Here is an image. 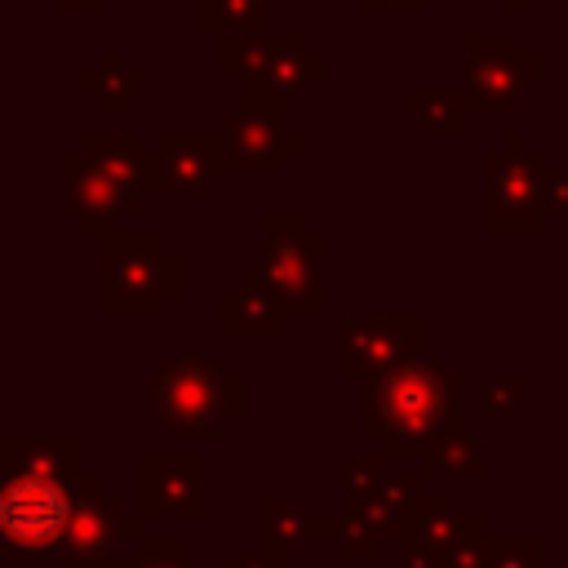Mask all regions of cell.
<instances>
[{
	"label": "cell",
	"instance_id": "1",
	"mask_svg": "<svg viewBox=\"0 0 568 568\" xmlns=\"http://www.w3.org/2000/svg\"><path fill=\"white\" fill-rule=\"evenodd\" d=\"M0 537L13 555H58L80 501V439L9 435L0 444Z\"/></svg>",
	"mask_w": 568,
	"mask_h": 568
},
{
	"label": "cell",
	"instance_id": "2",
	"mask_svg": "<svg viewBox=\"0 0 568 568\" xmlns=\"http://www.w3.org/2000/svg\"><path fill=\"white\" fill-rule=\"evenodd\" d=\"M466 382L453 377L439 359H408L377 377L364 390V435L386 439L390 457H426L448 435L466 430L462 417Z\"/></svg>",
	"mask_w": 568,
	"mask_h": 568
},
{
	"label": "cell",
	"instance_id": "3",
	"mask_svg": "<svg viewBox=\"0 0 568 568\" xmlns=\"http://www.w3.org/2000/svg\"><path fill=\"white\" fill-rule=\"evenodd\" d=\"M462 93L479 115H519L546 89V58L524 31H466Z\"/></svg>",
	"mask_w": 568,
	"mask_h": 568
},
{
	"label": "cell",
	"instance_id": "4",
	"mask_svg": "<svg viewBox=\"0 0 568 568\" xmlns=\"http://www.w3.org/2000/svg\"><path fill=\"white\" fill-rule=\"evenodd\" d=\"M146 413L178 435H217L240 413V377L209 359H169L146 382Z\"/></svg>",
	"mask_w": 568,
	"mask_h": 568
},
{
	"label": "cell",
	"instance_id": "5",
	"mask_svg": "<svg viewBox=\"0 0 568 568\" xmlns=\"http://www.w3.org/2000/svg\"><path fill=\"white\" fill-rule=\"evenodd\" d=\"M324 89V53L306 44L302 31H262L244 71L240 102L244 111L266 115H302V106Z\"/></svg>",
	"mask_w": 568,
	"mask_h": 568
},
{
	"label": "cell",
	"instance_id": "6",
	"mask_svg": "<svg viewBox=\"0 0 568 568\" xmlns=\"http://www.w3.org/2000/svg\"><path fill=\"white\" fill-rule=\"evenodd\" d=\"M262 248L248 257L262 275L266 293L280 302L284 315H315L324 311V240L306 231L297 213H271L262 222Z\"/></svg>",
	"mask_w": 568,
	"mask_h": 568
},
{
	"label": "cell",
	"instance_id": "7",
	"mask_svg": "<svg viewBox=\"0 0 568 568\" xmlns=\"http://www.w3.org/2000/svg\"><path fill=\"white\" fill-rule=\"evenodd\" d=\"M182 293V262L160 235H106L102 240V311L155 315L164 297Z\"/></svg>",
	"mask_w": 568,
	"mask_h": 568
},
{
	"label": "cell",
	"instance_id": "8",
	"mask_svg": "<svg viewBox=\"0 0 568 568\" xmlns=\"http://www.w3.org/2000/svg\"><path fill=\"white\" fill-rule=\"evenodd\" d=\"M546 155L524 133H506L501 151L484 160V222L493 235H537L546 222Z\"/></svg>",
	"mask_w": 568,
	"mask_h": 568
},
{
	"label": "cell",
	"instance_id": "9",
	"mask_svg": "<svg viewBox=\"0 0 568 568\" xmlns=\"http://www.w3.org/2000/svg\"><path fill=\"white\" fill-rule=\"evenodd\" d=\"M217 138L226 151L231 173H280L288 155H302L306 138L288 133L280 115L266 111H226L217 120Z\"/></svg>",
	"mask_w": 568,
	"mask_h": 568
},
{
	"label": "cell",
	"instance_id": "10",
	"mask_svg": "<svg viewBox=\"0 0 568 568\" xmlns=\"http://www.w3.org/2000/svg\"><path fill=\"white\" fill-rule=\"evenodd\" d=\"M138 524L120 510L115 497L102 493L98 479H84L80 484V501H75V519H71V532L58 550V568H106L115 555V537H138L133 532Z\"/></svg>",
	"mask_w": 568,
	"mask_h": 568
},
{
	"label": "cell",
	"instance_id": "11",
	"mask_svg": "<svg viewBox=\"0 0 568 568\" xmlns=\"http://www.w3.org/2000/svg\"><path fill=\"white\" fill-rule=\"evenodd\" d=\"M62 173H67V195H62V209L89 231V235H115L120 222L142 204V191L106 178L102 169H93L80 151L62 155Z\"/></svg>",
	"mask_w": 568,
	"mask_h": 568
},
{
	"label": "cell",
	"instance_id": "12",
	"mask_svg": "<svg viewBox=\"0 0 568 568\" xmlns=\"http://www.w3.org/2000/svg\"><path fill=\"white\" fill-rule=\"evenodd\" d=\"M422 320L417 315H368L346 324L342 333V368L355 377H377L395 364H408L422 355Z\"/></svg>",
	"mask_w": 568,
	"mask_h": 568
},
{
	"label": "cell",
	"instance_id": "13",
	"mask_svg": "<svg viewBox=\"0 0 568 568\" xmlns=\"http://www.w3.org/2000/svg\"><path fill=\"white\" fill-rule=\"evenodd\" d=\"M231 164L217 133H164L160 138V178L164 191L178 195H213L222 191Z\"/></svg>",
	"mask_w": 568,
	"mask_h": 568
},
{
	"label": "cell",
	"instance_id": "14",
	"mask_svg": "<svg viewBox=\"0 0 568 568\" xmlns=\"http://www.w3.org/2000/svg\"><path fill=\"white\" fill-rule=\"evenodd\" d=\"M142 515H200V462L195 457H146L138 466Z\"/></svg>",
	"mask_w": 568,
	"mask_h": 568
},
{
	"label": "cell",
	"instance_id": "15",
	"mask_svg": "<svg viewBox=\"0 0 568 568\" xmlns=\"http://www.w3.org/2000/svg\"><path fill=\"white\" fill-rule=\"evenodd\" d=\"M93 169H102L106 178L133 186V191H164L160 178V151H142V142L133 133H84L75 146Z\"/></svg>",
	"mask_w": 568,
	"mask_h": 568
},
{
	"label": "cell",
	"instance_id": "16",
	"mask_svg": "<svg viewBox=\"0 0 568 568\" xmlns=\"http://www.w3.org/2000/svg\"><path fill=\"white\" fill-rule=\"evenodd\" d=\"M346 519H311L297 497H271L262 510V541L275 559H297L315 537H342Z\"/></svg>",
	"mask_w": 568,
	"mask_h": 568
},
{
	"label": "cell",
	"instance_id": "17",
	"mask_svg": "<svg viewBox=\"0 0 568 568\" xmlns=\"http://www.w3.org/2000/svg\"><path fill=\"white\" fill-rule=\"evenodd\" d=\"M422 506H426V497H422V479H386V484L373 488V493L346 497V515L373 524L382 537H408V532H413V519H417Z\"/></svg>",
	"mask_w": 568,
	"mask_h": 568
},
{
	"label": "cell",
	"instance_id": "18",
	"mask_svg": "<svg viewBox=\"0 0 568 568\" xmlns=\"http://www.w3.org/2000/svg\"><path fill=\"white\" fill-rule=\"evenodd\" d=\"M240 271H244V284L217 302L222 333L226 337H244V333H262L266 337V333H280V320H284L280 302L266 293V284H262V275L253 271L248 257L240 262Z\"/></svg>",
	"mask_w": 568,
	"mask_h": 568
},
{
	"label": "cell",
	"instance_id": "19",
	"mask_svg": "<svg viewBox=\"0 0 568 568\" xmlns=\"http://www.w3.org/2000/svg\"><path fill=\"white\" fill-rule=\"evenodd\" d=\"M80 89L89 98H98V106L106 115H133L142 106V75L124 67V58L115 49H106L98 58V71H84L80 75Z\"/></svg>",
	"mask_w": 568,
	"mask_h": 568
},
{
	"label": "cell",
	"instance_id": "20",
	"mask_svg": "<svg viewBox=\"0 0 568 568\" xmlns=\"http://www.w3.org/2000/svg\"><path fill=\"white\" fill-rule=\"evenodd\" d=\"M408 537H417V541H426L430 550L444 555V550H453V546L466 541V537H484V519H475V515L466 510V501L439 497V501H426V506L417 510Z\"/></svg>",
	"mask_w": 568,
	"mask_h": 568
},
{
	"label": "cell",
	"instance_id": "21",
	"mask_svg": "<svg viewBox=\"0 0 568 568\" xmlns=\"http://www.w3.org/2000/svg\"><path fill=\"white\" fill-rule=\"evenodd\" d=\"M399 106L426 129V133H466V120H470V102L466 93H453V89H426V93H404Z\"/></svg>",
	"mask_w": 568,
	"mask_h": 568
},
{
	"label": "cell",
	"instance_id": "22",
	"mask_svg": "<svg viewBox=\"0 0 568 568\" xmlns=\"http://www.w3.org/2000/svg\"><path fill=\"white\" fill-rule=\"evenodd\" d=\"M422 466H426V475H435V479H479V475H484V448L475 444L470 430H457V435H448L444 444H435V448L422 457Z\"/></svg>",
	"mask_w": 568,
	"mask_h": 568
},
{
	"label": "cell",
	"instance_id": "23",
	"mask_svg": "<svg viewBox=\"0 0 568 568\" xmlns=\"http://www.w3.org/2000/svg\"><path fill=\"white\" fill-rule=\"evenodd\" d=\"M262 0H200V31L231 36V31H266Z\"/></svg>",
	"mask_w": 568,
	"mask_h": 568
},
{
	"label": "cell",
	"instance_id": "24",
	"mask_svg": "<svg viewBox=\"0 0 568 568\" xmlns=\"http://www.w3.org/2000/svg\"><path fill=\"white\" fill-rule=\"evenodd\" d=\"M524 377L519 373H501V377H488V390H484V408L488 417H519L528 395H524Z\"/></svg>",
	"mask_w": 568,
	"mask_h": 568
},
{
	"label": "cell",
	"instance_id": "25",
	"mask_svg": "<svg viewBox=\"0 0 568 568\" xmlns=\"http://www.w3.org/2000/svg\"><path fill=\"white\" fill-rule=\"evenodd\" d=\"M546 546L541 541H488L484 568H541Z\"/></svg>",
	"mask_w": 568,
	"mask_h": 568
},
{
	"label": "cell",
	"instance_id": "26",
	"mask_svg": "<svg viewBox=\"0 0 568 568\" xmlns=\"http://www.w3.org/2000/svg\"><path fill=\"white\" fill-rule=\"evenodd\" d=\"M346 524H342V550L346 555H355V559H377L382 555V546H386V537L373 528V524H364V519H355V515H342Z\"/></svg>",
	"mask_w": 568,
	"mask_h": 568
},
{
	"label": "cell",
	"instance_id": "27",
	"mask_svg": "<svg viewBox=\"0 0 568 568\" xmlns=\"http://www.w3.org/2000/svg\"><path fill=\"white\" fill-rule=\"evenodd\" d=\"M257 36H262V31H231V36H217V67H222L226 75H240L244 62H248V53H253V44H257Z\"/></svg>",
	"mask_w": 568,
	"mask_h": 568
},
{
	"label": "cell",
	"instance_id": "28",
	"mask_svg": "<svg viewBox=\"0 0 568 568\" xmlns=\"http://www.w3.org/2000/svg\"><path fill=\"white\" fill-rule=\"evenodd\" d=\"M342 484H346V497H359V493H373L386 484V466L382 457H359L355 466L342 470Z\"/></svg>",
	"mask_w": 568,
	"mask_h": 568
},
{
	"label": "cell",
	"instance_id": "29",
	"mask_svg": "<svg viewBox=\"0 0 568 568\" xmlns=\"http://www.w3.org/2000/svg\"><path fill=\"white\" fill-rule=\"evenodd\" d=\"M133 568H200V564H186L178 541H142V550L133 555Z\"/></svg>",
	"mask_w": 568,
	"mask_h": 568
},
{
	"label": "cell",
	"instance_id": "30",
	"mask_svg": "<svg viewBox=\"0 0 568 568\" xmlns=\"http://www.w3.org/2000/svg\"><path fill=\"white\" fill-rule=\"evenodd\" d=\"M546 213H568V173H550V182H546Z\"/></svg>",
	"mask_w": 568,
	"mask_h": 568
},
{
	"label": "cell",
	"instance_id": "31",
	"mask_svg": "<svg viewBox=\"0 0 568 568\" xmlns=\"http://www.w3.org/2000/svg\"><path fill=\"white\" fill-rule=\"evenodd\" d=\"M364 13H422L426 0H359Z\"/></svg>",
	"mask_w": 568,
	"mask_h": 568
},
{
	"label": "cell",
	"instance_id": "32",
	"mask_svg": "<svg viewBox=\"0 0 568 568\" xmlns=\"http://www.w3.org/2000/svg\"><path fill=\"white\" fill-rule=\"evenodd\" d=\"M62 4V13H71V18H89V13H98L106 0H58Z\"/></svg>",
	"mask_w": 568,
	"mask_h": 568
},
{
	"label": "cell",
	"instance_id": "33",
	"mask_svg": "<svg viewBox=\"0 0 568 568\" xmlns=\"http://www.w3.org/2000/svg\"><path fill=\"white\" fill-rule=\"evenodd\" d=\"M284 559H275V555H262V559H222V568H280Z\"/></svg>",
	"mask_w": 568,
	"mask_h": 568
},
{
	"label": "cell",
	"instance_id": "34",
	"mask_svg": "<svg viewBox=\"0 0 568 568\" xmlns=\"http://www.w3.org/2000/svg\"><path fill=\"white\" fill-rule=\"evenodd\" d=\"M510 13H541L546 9V0H501Z\"/></svg>",
	"mask_w": 568,
	"mask_h": 568
},
{
	"label": "cell",
	"instance_id": "35",
	"mask_svg": "<svg viewBox=\"0 0 568 568\" xmlns=\"http://www.w3.org/2000/svg\"><path fill=\"white\" fill-rule=\"evenodd\" d=\"M564 248H568V240H564Z\"/></svg>",
	"mask_w": 568,
	"mask_h": 568
}]
</instances>
